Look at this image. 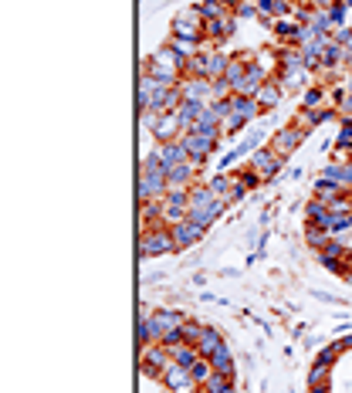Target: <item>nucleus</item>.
<instances>
[{
	"label": "nucleus",
	"instance_id": "25",
	"mask_svg": "<svg viewBox=\"0 0 352 393\" xmlns=\"http://www.w3.org/2000/svg\"><path fill=\"white\" fill-rule=\"evenodd\" d=\"M224 3H231V0H224Z\"/></svg>",
	"mask_w": 352,
	"mask_h": 393
},
{
	"label": "nucleus",
	"instance_id": "3",
	"mask_svg": "<svg viewBox=\"0 0 352 393\" xmlns=\"http://www.w3.org/2000/svg\"><path fill=\"white\" fill-rule=\"evenodd\" d=\"M159 207H163V224H166V228H173V224L187 221L190 194H187V190H176V187H169V194L159 200Z\"/></svg>",
	"mask_w": 352,
	"mask_h": 393
},
{
	"label": "nucleus",
	"instance_id": "23",
	"mask_svg": "<svg viewBox=\"0 0 352 393\" xmlns=\"http://www.w3.org/2000/svg\"><path fill=\"white\" fill-rule=\"evenodd\" d=\"M312 393H329V387H312Z\"/></svg>",
	"mask_w": 352,
	"mask_h": 393
},
{
	"label": "nucleus",
	"instance_id": "12",
	"mask_svg": "<svg viewBox=\"0 0 352 393\" xmlns=\"http://www.w3.org/2000/svg\"><path fill=\"white\" fill-rule=\"evenodd\" d=\"M231 31H234V17H231V14H224V17H214V21H203V34H207V38H227V34H231Z\"/></svg>",
	"mask_w": 352,
	"mask_h": 393
},
{
	"label": "nucleus",
	"instance_id": "5",
	"mask_svg": "<svg viewBox=\"0 0 352 393\" xmlns=\"http://www.w3.org/2000/svg\"><path fill=\"white\" fill-rule=\"evenodd\" d=\"M159 380L166 383V390L169 393H194L196 387H200L194 376H190V370H183V366H176V363H169V366L163 370Z\"/></svg>",
	"mask_w": 352,
	"mask_h": 393
},
{
	"label": "nucleus",
	"instance_id": "21",
	"mask_svg": "<svg viewBox=\"0 0 352 393\" xmlns=\"http://www.w3.org/2000/svg\"><path fill=\"white\" fill-rule=\"evenodd\" d=\"M342 350H346L342 343H332V346H325V350H322V356H318V363H329V366H332V363L342 356Z\"/></svg>",
	"mask_w": 352,
	"mask_h": 393
},
{
	"label": "nucleus",
	"instance_id": "16",
	"mask_svg": "<svg viewBox=\"0 0 352 393\" xmlns=\"http://www.w3.org/2000/svg\"><path fill=\"white\" fill-rule=\"evenodd\" d=\"M231 380L234 376H224V373H214L203 387H200V393H234V387H231Z\"/></svg>",
	"mask_w": 352,
	"mask_h": 393
},
{
	"label": "nucleus",
	"instance_id": "15",
	"mask_svg": "<svg viewBox=\"0 0 352 393\" xmlns=\"http://www.w3.org/2000/svg\"><path fill=\"white\" fill-rule=\"evenodd\" d=\"M210 366H214V373H224V376H234V359H231V350H227V343L217 350V353L210 356Z\"/></svg>",
	"mask_w": 352,
	"mask_h": 393
},
{
	"label": "nucleus",
	"instance_id": "4",
	"mask_svg": "<svg viewBox=\"0 0 352 393\" xmlns=\"http://www.w3.org/2000/svg\"><path fill=\"white\" fill-rule=\"evenodd\" d=\"M217 136H220V129H210V132H183V136H180V143L187 146L190 159L203 163V159L214 153V146H217Z\"/></svg>",
	"mask_w": 352,
	"mask_h": 393
},
{
	"label": "nucleus",
	"instance_id": "11",
	"mask_svg": "<svg viewBox=\"0 0 352 393\" xmlns=\"http://www.w3.org/2000/svg\"><path fill=\"white\" fill-rule=\"evenodd\" d=\"M169 231H173V241H176V248H190V244H196V241L203 237V231H207V228H200V224H194V221L187 217V221L173 224Z\"/></svg>",
	"mask_w": 352,
	"mask_h": 393
},
{
	"label": "nucleus",
	"instance_id": "2",
	"mask_svg": "<svg viewBox=\"0 0 352 393\" xmlns=\"http://www.w3.org/2000/svg\"><path fill=\"white\" fill-rule=\"evenodd\" d=\"M139 251L143 254H166V251H176V241H173V231L166 228V224H156V228H149V231H143L139 237Z\"/></svg>",
	"mask_w": 352,
	"mask_h": 393
},
{
	"label": "nucleus",
	"instance_id": "17",
	"mask_svg": "<svg viewBox=\"0 0 352 393\" xmlns=\"http://www.w3.org/2000/svg\"><path fill=\"white\" fill-rule=\"evenodd\" d=\"M329 363H315L312 373H309V387H329Z\"/></svg>",
	"mask_w": 352,
	"mask_h": 393
},
{
	"label": "nucleus",
	"instance_id": "24",
	"mask_svg": "<svg viewBox=\"0 0 352 393\" xmlns=\"http://www.w3.org/2000/svg\"><path fill=\"white\" fill-rule=\"evenodd\" d=\"M342 346H346V350H349V346H352V336H346V339H342Z\"/></svg>",
	"mask_w": 352,
	"mask_h": 393
},
{
	"label": "nucleus",
	"instance_id": "7",
	"mask_svg": "<svg viewBox=\"0 0 352 393\" xmlns=\"http://www.w3.org/2000/svg\"><path fill=\"white\" fill-rule=\"evenodd\" d=\"M173 34H176V38L200 41L203 38V14H200V10H187V14H180V17L173 21Z\"/></svg>",
	"mask_w": 352,
	"mask_h": 393
},
{
	"label": "nucleus",
	"instance_id": "14",
	"mask_svg": "<svg viewBox=\"0 0 352 393\" xmlns=\"http://www.w3.org/2000/svg\"><path fill=\"white\" fill-rule=\"evenodd\" d=\"M220 346H224V336H220L217 329H207V332H203V339L196 343V350H200V356H203V359H210V356L217 353Z\"/></svg>",
	"mask_w": 352,
	"mask_h": 393
},
{
	"label": "nucleus",
	"instance_id": "9",
	"mask_svg": "<svg viewBox=\"0 0 352 393\" xmlns=\"http://www.w3.org/2000/svg\"><path fill=\"white\" fill-rule=\"evenodd\" d=\"M251 170H254L261 180H271L274 173L281 170V157L274 153L271 146H268V150H258V153L251 157Z\"/></svg>",
	"mask_w": 352,
	"mask_h": 393
},
{
	"label": "nucleus",
	"instance_id": "19",
	"mask_svg": "<svg viewBox=\"0 0 352 393\" xmlns=\"http://www.w3.org/2000/svg\"><path fill=\"white\" fill-rule=\"evenodd\" d=\"M190 376H194L196 383L203 387V383H207V380L214 376V366H210V359H200V363H196L194 370H190Z\"/></svg>",
	"mask_w": 352,
	"mask_h": 393
},
{
	"label": "nucleus",
	"instance_id": "20",
	"mask_svg": "<svg viewBox=\"0 0 352 393\" xmlns=\"http://www.w3.org/2000/svg\"><path fill=\"white\" fill-rule=\"evenodd\" d=\"M278 99H281L278 85H261V92H258V102H261V109H265V105H278Z\"/></svg>",
	"mask_w": 352,
	"mask_h": 393
},
{
	"label": "nucleus",
	"instance_id": "10",
	"mask_svg": "<svg viewBox=\"0 0 352 393\" xmlns=\"http://www.w3.org/2000/svg\"><path fill=\"white\" fill-rule=\"evenodd\" d=\"M302 139H305V129H298V125H288V129H281V132L274 136L271 150L281 159H284L288 153H295V150H298V143H302Z\"/></svg>",
	"mask_w": 352,
	"mask_h": 393
},
{
	"label": "nucleus",
	"instance_id": "22",
	"mask_svg": "<svg viewBox=\"0 0 352 393\" xmlns=\"http://www.w3.org/2000/svg\"><path fill=\"white\" fill-rule=\"evenodd\" d=\"M322 102V92L318 88H312V92H305V109H315Z\"/></svg>",
	"mask_w": 352,
	"mask_h": 393
},
{
	"label": "nucleus",
	"instance_id": "18",
	"mask_svg": "<svg viewBox=\"0 0 352 393\" xmlns=\"http://www.w3.org/2000/svg\"><path fill=\"white\" fill-rule=\"evenodd\" d=\"M180 332H183V343L196 346V343L203 339V332H207V329H203L200 322H183V325H180Z\"/></svg>",
	"mask_w": 352,
	"mask_h": 393
},
{
	"label": "nucleus",
	"instance_id": "8",
	"mask_svg": "<svg viewBox=\"0 0 352 393\" xmlns=\"http://www.w3.org/2000/svg\"><path fill=\"white\" fill-rule=\"evenodd\" d=\"M153 132H156L159 143H173V139H176V132H187V129H183V119H180V112L173 109V112H159L156 125H153Z\"/></svg>",
	"mask_w": 352,
	"mask_h": 393
},
{
	"label": "nucleus",
	"instance_id": "6",
	"mask_svg": "<svg viewBox=\"0 0 352 393\" xmlns=\"http://www.w3.org/2000/svg\"><path fill=\"white\" fill-rule=\"evenodd\" d=\"M173 363V353L163 346V343H149L146 350H143V373H149V376H163V370Z\"/></svg>",
	"mask_w": 352,
	"mask_h": 393
},
{
	"label": "nucleus",
	"instance_id": "1",
	"mask_svg": "<svg viewBox=\"0 0 352 393\" xmlns=\"http://www.w3.org/2000/svg\"><path fill=\"white\" fill-rule=\"evenodd\" d=\"M224 210V200H217V196L210 194L207 187H200V190H190V207H187V217L200 224V228H207L217 214Z\"/></svg>",
	"mask_w": 352,
	"mask_h": 393
},
{
	"label": "nucleus",
	"instance_id": "13",
	"mask_svg": "<svg viewBox=\"0 0 352 393\" xmlns=\"http://www.w3.org/2000/svg\"><path fill=\"white\" fill-rule=\"evenodd\" d=\"M322 180H329V183H335L339 190H352V166H329Z\"/></svg>",
	"mask_w": 352,
	"mask_h": 393
}]
</instances>
